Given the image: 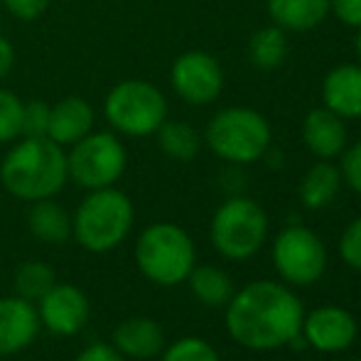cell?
Returning <instances> with one entry per match:
<instances>
[{
    "label": "cell",
    "instance_id": "6da1fadb",
    "mask_svg": "<svg viewBox=\"0 0 361 361\" xmlns=\"http://www.w3.org/2000/svg\"><path fill=\"white\" fill-rule=\"evenodd\" d=\"M305 307L288 286L253 281L226 302V329L231 339L251 352L286 347L300 334Z\"/></svg>",
    "mask_w": 361,
    "mask_h": 361
},
{
    "label": "cell",
    "instance_id": "7a4b0ae2",
    "mask_svg": "<svg viewBox=\"0 0 361 361\" xmlns=\"http://www.w3.org/2000/svg\"><path fill=\"white\" fill-rule=\"evenodd\" d=\"M0 182L20 202L52 200L69 182L67 150L42 138H18L0 162Z\"/></svg>",
    "mask_w": 361,
    "mask_h": 361
},
{
    "label": "cell",
    "instance_id": "3957f363",
    "mask_svg": "<svg viewBox=\"0 0 361 361\" xmlns=\"http://www.w3.org/2000/svg\"><path fill=\"white\" fill-rule=\"evenodd\" d=\"M133 221L135 209L126 192L91 190L72 214V236L89 253H111L128 238Z\"/></svg>",
    "mask_w": 361,
    "mask_h": 361
},
{
    "label": "cell",
    "instance_id": "277c9868",
    "mask_svg": "<svg viewBox=\"0 0 361 361\" xmlns=\"http://www.w3.org/2000/svg\"><path fill=\"white\" fill-rule=\"evenodd\" d=\"M135 263L147 281L157 286H180L197 266L192 236L172 221L150 224L135 241Z\"/></svg>",
    "mask_w": 361,
    "mask_h": 361
},
{
    "label": "cell",
    "instance_id": "5b68a950",
    "mask_svg": "<svg viewBox=\"0 0 361 361\" xmlns=\"http://www.w3.org/2000/svg\"><path fill=\"white\" fill-rule=\"evenodd\" d=\"M271 138V126L258 111L246 106H228L212 116L202 140L224 162L251 165L268 155Z\"/></svg>",
    "mask_w": 361,
    "mask_h": 361
},
{
    "label": "cell",
    "instance_id": "8992f818",
    "mask_svg": "<svg viewBox=\"0 0 361 361\" xmlns=\"http://www.w3.org/2000/svg\"><path fill=\"white\" fill-rule=\"evenodd\" d=\"M104 116L116 133L145 138L155 135V130L165 123L167 99L150 81L126 79L106 94Z\"/></svg>",
    "mask_w": 361,
    "mask_h": 361
},
{
    "label": "cell",
    "instance_id": "52a82bcc",
    "mask_svg": "<svg viewBox=\"0 0 361 361\" xmlns=\"http://www.w3.org/2000/svg\"><path fill=\"white\" fill-rule=\"evenodd\" d=\"M212 243L228 261H246L261 251L268 236V216L258 202L231 197L214 212L209 226Z\"/></svg>",
    "mask_w": 361,
    "mask_h": 361
},
{
    "label": "cell",
    "instance_id": "ba28073f",
    "mask_svg": "<svg viewBox=\"0 0 361 361\" xmlns=\"http://www.w3.org/2000/svg\"><path fill=\"white\" fill-rule=\"evenodd\" d=\"M128 165V150L114 130H91L67 152L69 180L81 190L114 187Z\"/></svg>",
    "mask_w": 361,
    "mask_h": 361
},
{
    "label": "cell",
    "instance_id": "9c48e42d",
    "mask_svg": "<svg viewBox=\"0 0 361 361\" xmlns=\"http://www.w3.org/2000/svg\"><path fill=\"white\" fill-rule=\"evenodd\" d=\"M273 263L288 286H312L327 268V248L314 231L293 224L273 241Z\"/></svg>",
    "mask_w": 361,
    "mask_h": 361
},
{
    "label": "cell",
    "instance_id": "30bf717a",
    "mask_svg": "<svg viewBox=\"0 0 361 361\" xmlns=\"http://www.w3.org/2000/svg\"><path fill=\"white\" fill-rule=\"evenodd\" d=\"M170 84L185 104L209 106L224 89V69L214 54L190 49L172 62Z\"/></svg>",
    "mask_w": 361,
    "mask_h": 361
},
{
    "label": "cell",
    "instance_id": "8fae6325",
    "mask_svg": "<svg viewBox=\"0 0 361 361\" xmlns=\"http://www.w3.org/2000/svg\"><path fill=\"white\" fill-rule=\"evenodd\" d=\"M39 324L49 334L57 337H74L86 327L91 314L89 298L74 283H54L42 298L37 300Z\"/></svg>",
    "mask_w": 361,
    "mask_h": 361
},
{
    "label": "cell",
    "instance_id": "7c38bea8",
    "mask_svg": "<svg viewBox=\"0 0 361 361\" xmlns=\"http://www.w3.org/2000/svg\"><path fill=\"white\" fill-rule=\"evenodd\" d=\"M302 337L312 349L322 354H339L349 349L357 339V319L339 305H322L314 307L302 319Z\"/></svg>",
    "mask_w": 361,
    "mask_h": 361
},
{
    "label": "cell",
    "instance_id": "4fadbf2b",
    "mask_svg": "<svg viewBox=\"0 0 361 361\" xmlns=\"http://www.w3.org/2000/svg\"><path fill=\"white\" fill-rule=\"evenodd\" d=\"M39 314L37 305L20 295L0 298V357H13L30 347L37 339Z\"/></svg>",
    "mask_w": 361,
    "mask_h": 361
},
{
    "label": "cell",
    "instance_id": "5bb4252c",
    "mask_svg": "<svg viewBox=\"0 0 361 361\" xmlns=\"http://www.w3.org/2000/svg\"><path fill=\"white\" fill-rule=\"evenodd\" d=\"M94 123L96 111L84 96H64L49 109L47 138L62 147H69L89 135L94 130Z\"/></svg>",
    "mask_w": 361,
    "mask_h": 361
},
{
    "label": "cell",
    "instance_id": "9a60e30c",
    "mask_svg": "<svg viewBox=\"0 0 361 361\" xmlns=\"http://www.w3.org/2000/svg\"><path fill=\"white\" fill-rule=\"evenodd\" d=\"M347 123L329 109H312L302 121V143L319 160L339 157L347 147Z\"/></svg>",
    "mask_w": 361,
    "mask_h": 361
},
{
    "label": "cell",
    "instance_id": "2e32d148",
    "mask_svg": "<svg viewBox=\"0 0 361 361\" xmlns=\"http://www.w3.org/2000/svg\"><path fill=\"white\" fill-rule=\"evenodd\" d=\"M322 104L344 121L361 118V64H339L322 79Z\"/></svg>",
    "mask_w": 361,
    "mask_h": 361
},
{
    "label": "cell",
    "instance_id": "e0dca14e",
    "mask_svg": "<svg viewBox=\"0 0 361 361\" xmlns=\"http://www.w3.org/2000/svg\"><path fill=\"white\" fill-rule=\"evenodd\" d=\"M111 344L126 359L147 361L160 357V352L165 349V332L152 317H128L116 324Z\"/></svg>",
    "mask_w": 361,
    "mask_h": 361
},
{
    "label": "cell",
    "instance_id": "ac0fdd59",
    "mask_svg": "<svg viewBox=\"0 0 361 361\" xmlns=\"http://www.w3.org/2000/svg\"><path fill=\"white\" fill-rule=\"evenodd\" d=\"M268 18L286 32H310L329 15V0H266Z\"/></svg>",
    "mask_w": 361,
    "mask_h": 361
},
{
    "label": "cell",
    "instance_id": "d6986e66",
    "mask_svg": "<svg viewBox=\"0 0 361 361\" xmlns=\"http://www.w3.org/2000/svg\"><path fill=\"white\" fill-rule=\"evenodd\" d=\"M339 187H342V172H339V167H334L329 160H319L300 180L298 187L300 204L312 212L324 209L339 195Z\"/></svg>",
    "mask_w": 361,
    "mask_h": 361
},
{
    "label": "cell",
    "instance_id": "ffe728a7",
    "mask_svg": "<svg viewBox=\"0 0 361 361\" xmlns=\"http://www.w3.org/2000/svg\"><path fill=\"white\" fill-rule=\"evenodd\" d=\"M27 228L42 243H64L72 238V214L59 202L39 200L30 204Z\"/></svg>",
    "mask_w": 361,
    "mask_h": 361
},
{
    "label": "cell",
    "instance_id": "44dd1931",
    "mask_svg": "<svg viewBox=\"0 0 361 361\" xmlns=\"http://www.w3.org/2000/svg\"><path fill=\"white\" fill-rule=\"evenodd\" d=\"M155 138H157V147L162 150V155L175 162L195 160L202 150V135L197 133V128L185 123V121L165 118V123L155 130Z\"/></svg>",
    "mask_w": 361,
    "mask_h": 361
},
{
    "label": "cell",
    "instance_id": "7402d4cb",
    "mask_svg": "<svg viewBox=\"0 0 361 361\" xmlns=\"http://www.w3.org/2000/svg\"><path fill=\"white\" fill-rule=\"evenodd\" d=\"M288 57V35L278 25H266L256 30L253 37L248 39V59L256 69L273 72Z\"/></svg>",
    "mask_w": 361,
    "mask_h": 361
},
{
    "label": "cell",
    "instance_id": "603a6c76",
    "mask_svg": "<svg viewBox=\"0 0 361 361\" xmlns=\"http://www.w3.org/2000/svg\"><path fill=\"white\" fill-rule=\"evenodd\" d=\"M190 290L207 307H224L233 298V281L216 266H195L190 273Z\"/></svg>",
    "mask_w": 361,
    "mask_h": 361
},
{
    "label": "cell",
    "instance_id": "cb8c5ba5",
    "mask_svg": "<svg viewBox=\"0 0 361 361\" xmlns=\"http://www.w3.org/2000/svg\"><path fill=\"white\" fill-rule=\"evenodd\" d=\"M57 283L54 276V268L47 261H25L18 266L13 278L15 295L30 300V302H37L49 288Z\"/></svg>",
    "mask_w": 361,
    "mask_h": 361
},
{
    "label": "cell",
    "instance_id": "d4e9b609",
    "mask_svg": "<svg viewBox=\"0 0 361 361\" xmlns=\"http://www.w3.org/2000/svg\"><path fill=\"white\" fill-rule=\"evenodd\" d=\"M23 104L15 91L0 89V145L23 138Z\"/></svg>",
    "mask_w": 361,
    "mask_h": 361
},
{
    "label": "cell",
    "instance_id": "484cf974",
    "mask_svg": "<svg viewBox=\"0 0 361 361\" xmlns=\"http://www.w3.org/2000/svg\"><path fill=\"white\" fill-rule=\"evenodd\" d=\"M160 361H221L216 349L202 337H182L160 352Z\"/></svg>",
    "mask_w": 361,
    "mask_h": 361
},
{
    "label": "cell",
    "instance_id": "4316f807",
    "mask_svg": "<svg viewBox=\"0 0 361 361\" xmlns=\"http://www.w3.org/2000/svg\"><path fill=\"white\" fill-rule=\"evenodd\" d=\"M49 109L52 104L39 99H30L23 104V138H42L47 135Z\"/></svg>",
    "mask_w": 361,
    "mask_h": 361
},
{
    "label": "cell",
    "instance_id": "83f0119b",
    "mask_svg": "<svg viewBox=\"0 0 361 361\" xmlns=\"http://www.w3.org/2000/svg\"><path fill=\"white\" fill-rule=\"evenodd\" d=\"M339 256L349 268L361 273V216L354 219L339 238Z\"/></svg>",
    "mask_w": 361,
    "mask_h": 361
},
{
    "label": "cell",
    "instance_id": "f1b7e54d",
    "mask_svg": "<svg viewBox=\"0 0 361 361\" xmlns=\"http://www.w3.org/2000/svg\"><path fill=\"white\" fill-rule=\"evenodd\" d=\"M339 172H342V182H347V185L361 197V140L344 147Z\"/></svg>",
    "mask_w": 361,
    "mask_h": 361
},
{
    "label": "cell",
    "instance_id": "f546056e",
    "mask_svg": "<svg viewBox=\"0 0 361 361\" xmlns=\"http://www.w3.org/2000/svg\"><path fill=\"white\" fill-rule=\"evenodd\" d=\"M5 10L18 20H37L39 15H44V10L49 8V0H3Z\"/></svg>",
    "mask_w": 361,
    "mask_h": 361
},
{
    "label": "cell",
    "instance_id": "4dcf8cb0",
    "mask_svg": "<svg viewBox=\"0 0 361 361\" xmlns=\"http://www.w3.org/2000/svg\"><path fill=\"white\" fill-rule=\"evenodd\" d=\"M329 13L344 27H361V0H329Z\"/></svg>",
    "mask_w": 361,
    "mask_h": 361
},
{
    "label": "cell",
    "instance_id": "1f68e13d",
    "mask_svg": "<svg viewBox=\"0 0 361 361\" xmlns=\"http://www.w3.org/2000/svg\"><path fill=\"white\" fill-rule=\"evenodd\" d=\"M74 361H126V357L114 347V344L94 342V344H89V347H86Z\"/></svg>",
    "mask_w": 361,
    "mask_h": 361
},
{
    "label": "cell",
    "instance_id": "d6a6232c",
    "mask_svg": "<svg viewBox=\"0 0 361 361\" xmlns=\"http://www.w3.org/2000/svg\"><path fill=\"white\" fill-rule=\"evenodd\" d=\"M15 67V47L10 44L8 37L0 35V81L5 79Z\"/></svg>",
    "mask_w": 361,
    "mask_h": 361
},
{
    "label": "cell",
    "instance_id": "836d02e7",
    "mask_svg": "<svg viewBox=\"0 0 361 361\" xmlns=\"http://www.w3.org/2000/svg\"><path fill=\"white\" fill-rule=\"evenodd\" d=\"M354 49H357V59L361 64V27H357V39H354Z\"/></svg>",
    "mask_w": 361,
    "mask_h": 361
},
{
    "label": "cell",
    "instance_id": "e575fe53",
    "mask_svg": "<svg viewBox=\"0 0 361 361\" xmlns=\"http://www.w3.org/2000/svg\"><path fill=\"white\" fill-rule=\"evenodd\" d=\"M349 361H361V357L359 359H349Z\"/></svg>",
    "mask_w": 361,
    "mask_h": 361
}]
</instances>
